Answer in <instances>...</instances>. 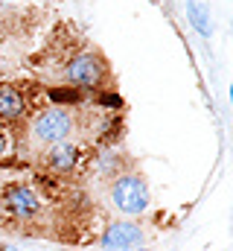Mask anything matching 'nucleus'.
<instances>
[{"instance_id": "f257e3e1", "label": "nucleus", "mask_w": 233, "mask_h": 251, "mask_svg": "<svg viewBox=\"0 0 233 251\" xmlns=\"http://www.w3.org/2000/svg\"><path fill=\"white\" fill-rule=\"evenodd\" d=\"M76 126H79V117H76L73 108L47 105V108H41V111L32 114V120H29V137H32V143H38V146L47 149V146H53L58 140L73 137Z\"/></svg>"}, {"instance_id": "f03ea898", "label": "nucleus", "mask_w": 233, "mask_h": 251, "mask_svg": "<svg viewBox=\"0 0 233 251\" xmlns=\"http://www.w3.org/2000/svg\"><path fill=\"white\" fill-rule=\"evenodd\" d=\"M108 199L116 207V213L122 216H140L149 210V201H152V193L143 176L137 173H119L108 181Z\"/></svg>"}, {"instance_id": "7ed1b4c3", "label": "nucleus", "mask_w": 233, "mask_h": 251, "mask_svg": "<svg viewBox=\"0 0 233 251\" xmlns=\"http://www.w3.org/2000/svg\"><path fill=\"white\" fill-rule=\"evenodd\" d=\"M61 76H64V85L76 91H99L108 82V64L96 50H82L67 59Z\"/></svg>"}, {"instance_id": "20e7f679", "label": "nucleus", "mask_w": 233, "mask_h": 251, "mask_svg": "<svg viewBox=\"0 0 233 251\" xmlns=\"http://www.w3.org/2000/svg\"><path fill=\"white\" fill-rule=\"evenodd\" d=\"M0 216L15 225H35L41 222L44 207L29 184H9L0 190Z\"/></svg>"}, {"instance_id": "39448f33", "label": "nucleus", "mask_w": 233, "mask_h": 251, "mask_svg": "<svg viewBox=\"0 0 233 251\" xmlns=\"http://www.w3.org/2000/svg\"><path fill=\"white\" fill-rule=\"evenodd\" d=\"M82 140L76 137H67V140H58L53 146L44 149V164H47V173L53 176H73L82 164Z\"/></svg>"}, {"instance_id": "423d86ee", "label": "nucleus", "mask_w": 233, "mask_h": 251, "mask_svg": "<svg viewBox=\"0 0 233 251\" xmlns=\"http://www.w3.org/2000/svg\"><path fill=\"white\" fill-rule=\"evenodd\" d=\"M99 246H102V251H137V249H143V228L134 225L131 219L111 222L102 231Z\"/></svg>"}, {"instance_id": "0eeeda50", "label": "nucleus", "mask_w": 233, "mask_h": 251, "mask_svg": "<svg viewBox=\"0 0 233 251\" xmlns=\"http://www.w3.org/2000/svg\"><path fill=\"white\" fill-rule=\"evenodd\" d=\"M29 111V100L23 94V88L12 85V82H3L0 85V123L12 126L18 120H23Z\"/></svg>"}, {"instance_id": "6e6552de", "label": "nucleus", "mask_w": 233, "mask_h": 251, "mask_svg": "<svg viewBox=\"0 0 233 251\" xmlns=\"http://www.w3.org/2000/svg\"><path fill=\"white\" fill-rule=\"evenodd\" d=\"M184 12H186V21L195 26V32H198L201 38H210V35H213V18H210L207 6H201L198 0H186V3H184Z\"/></svg>"}, {"instance_id": "1a4fd4ad", "label": "nucleus", "mask_w": 233, "mask_h": 251, "mask_svg": "<svg viewBox=\"0 0 233 251\" xmlns=\"http://www.w3.org/2000/svg\"><path fill=\"white\" fill-rule=\"evenodd\" d=\"M91 170L99 176V178H114L119 176V155H116L114 146H105V149H99L96 155H93V161H91Z\"/></svg>"}, {"instance_id": "9d476101", "label": "nucleus", "mask_w": 233, "mask_h": 251, "mask_svg": "<svg viewBox=\"0 0 233 251\" xmlns=\"http://www.w3.org/2000/svg\"><path fill=\"white\" fill-rule=\"evenodd\" d=\"M47 100H50V105H58V108H76L85 102V94L64 85V88H47Z\"/></svg>"}, {"instance_id": "9b49d317", "label": "nucleus", "mask_w": 233, "mask_h": 251, "mask_svg": "<svg viewBox=\"0 0 233 251\" xmlns=\"http://www.w3.org/2000/svg\"><path fill=\"white\" fill-rule=\"evenodd\" d=\"M9 149H12V137H9V128H6V126H0V161L9 155Z\"/></svg>"}, {"instance_id": "f8f14e48", "label": "nucleus", "mask_w": 233, "mask_h": 251, "mask_svg": "<svg viewBox=\"0 0 233 251\" xmlns=\"http://www.w3.org/2000/svg\"><path fill=\"white\" fill-rule=\"evenodd\" d=\"M96 102H99V105H108V108H119V105H122V100H119L116 94H99Z\"/></svg>"}, {"instance_id": "ddd939ff", "label": "nucleus", "mask_w": 233, "mask_h": 251, "mask_svg": "<svg viewBox=\"0 0 233 251\" xmlns=\"http://www.w3.org/2000/svg\"><path fill=\"white\" fill-rule=\"evenodd\" d=\"M137 251H146V249H137Z\"/></svg>"}]
</instances>
